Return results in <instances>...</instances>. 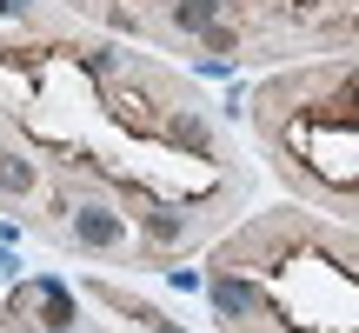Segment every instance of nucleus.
<instances>
[{
	"label": "nucleus",
	"instance_id": "nucleus-1",
	"mask_svg": "<svg viewBox=\"0 0 359 333\" xmlns=\"http://www.w3.org/2000/svg\"><path fill=\"white\" fill-rule=\"evenodd\" d=\"M74 240L80 247H120V220L107 207H80L74 214Z\"/></svg>",
	"mask_w": 359,
	"mask_h": 333
},
{
	"label": "nucleus",
	"instance_id": "nucleus-2",
	"mask_svg": "<svg viewBox=\"0 0 359 333\" xmlns=\"http://www.w3.org/2000/svg\"><path fill=\"white\" fill-rule=\"evenodd\" d=\"M213 307H219V313L233 320V313H253L259 300H253V287H240L233 273H219V280H213Z\"/></svg>",
	"mask_w": 359,
	"mask_h": 333
},
{
	"label": "nucleus",
	"instance_id": "nucleus-3",
	"mask_svg": "<svg viewBox=\"0 0 359 333\" xmlns=\"http://www.w3.org/2000/svg\"><path fill=\"white\" fill-rule=\"evenodd\" d=\"M213 7H219V0H173V20H180V27H200V34H206V27H213Z\"/></svg>",
	"mask_w": 359,
	"mask_h": 333
},
{
	"label": "nucleus",
	"instance_id": "nucleus-4",
	"mask_svg": "<svg viewBox=\"0 0 359 333\" xmlns=\"http://www.w3.org/2000/svg\"><path fill=\"white\" fill-rule=\"evenodd\" d=\"M27 180H34V174H27V160H0V193H27Z\"/></svg>",
	"mask_w": 359,
	"mask_h": 333
},
{
	"label": "nucleus",
	"instance_id": "nucleus-5",
	"mask_svg": "<svg viewBox=\"0 0 359 333\" xmlns=\"http://www.w3.org/2000/svg\"><path fill=\"white\" fill-rule=\"evenodd\" d=\"M206 47H213V53H240V40H233L226 27H206Z\"/></svg>",
	"mask_w": 359,
	"mask_h": 333
},
{
	"label": "nucleus",
	"instance_id": "nucleus-6",
	"mask_svg": "<svg viewBox=\"0 0 359 333\" xmlns=\"http://www.w3.org/2000/svg\"><path fill=\"white\" fill-rule=\"evenodd\" d=\"M0 7H13V13H20V7H27V0H0Z\"/></svg>",
	"mask_w": 359,
	"mask_h": 333
},
{
	"label": "nucleus",
	"instance_id": "nucleus-7",
	"mask_svg": "<svg viewBox=\"0 0 359 333\" xmlns=\"http://www.w3.org/2000/svg\"><path fill=\"white\" fill-rule=\"evenodd\" d=\"M53 333H67V327H53Z\"/></svg>",
	"mask_w": 359,
	"mask_h": 333
}]
</instances>
